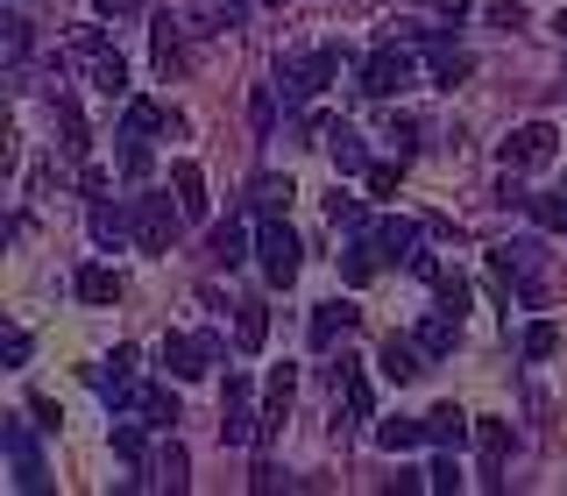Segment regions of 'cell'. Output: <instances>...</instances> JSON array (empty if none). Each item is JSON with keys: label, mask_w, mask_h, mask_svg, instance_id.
<instances>
[{"label": "cell", "mask_w": 567, "mask_h": 496, "mask_svg": "<svg viewBox=\"0 0 567 496\" xmlns=\"http://www.w3.org/2000/svg\"><path fill=\"white\" fill-rule=\"evenodd\" d=\"M256 262H262V277L277 283H298V270H306V241L291 235V227H284V213L277 220H262V235H256Z\"/></svg>", "instance_id": "obj_1"}, {"label": "cell", "mask_w": 567, "mask_h": 496, "mask_svg": "<svg viewBox=\"0 0 567 496\" xmlns=\"http://www.w3.org/2000/svg\"><path fill=\"white\" fill-rule=\"evenodd\" d=\"M369 241H377V256H383V262H404V270H419L425 283L440 277V262L419 248V241H425V227H419V220H377V227H369Z\"/></svg>", "instance_id": "obj_2"}, {"label": "cell", "mask_w": 567, "mask_h": 496, "mask_svg": "<svg viewBox=\"0 0 567 496\" xmlns=\"http://www.w3.org/2000/svg\"><path fill=\"white\" fill-rule=\"evenodd\" d=\"M348 64V50H312V58H291V64H277V93L284 106H298V100H312V93H327V79Z\"/></svg>", "instance_id": "obj_3"}, {"label": "cell", "mask_w": 567, "mask_h": 496, "mask_svg": "<svg viewBox=\"0 0 567 496\" xmlns=\"http://www.w3.org/2000/svg\"><path fill=\"white\" fill-rule=\"evenodd\" d=\"M496 156H504V170H546L560 156V128H554V121H525V128L504 135Z\"/></svg>", "instance_id": "obj_4"}, {"label": "cell", "mask_w": 567, "mask_h": 496, "mask_svg": "<svg viewBox=\"0 0 567 496\" xmlns=\"http://www.w3.org/2000/svg\"><path fill=\"white\" fill-rule=\"evenodd\" d=\"M177 220H185V206H171L164 192H142V199H135V248H150V256H171Z\"/></svg>", "instance_id": "obj_5"}, {"label": "cell", "mask_w": 567, "mask_h": 496, "mask_svg": "<svg viewBox=\"0 0 567 496\" xmlns=\"http://www.w3.org/2000/svg\"><path fill=\"white\" fill-rule=\"evenodd\" d=\"M71 50H79V58L93 64V85H100L106 100H121V93H128V64H121V50L106 43L100 29H71Z\"/></svg>", "instance_id": "obj_6"}, {"label": "cell", "mask_w": 567, "mask_h": 496, "mask_svg": "<svg viewBox=\"0 0 567 496\" xmlns=\"http://www.w3.org/2000/svg\"><path fill=\"white\" fill-rule=\"evenodd\" d=\"M412 79H419V58H412V50H398V43H383L377 58L362 64V93H369V100H390V93H404Z\"/></svg>", "instance_id": "obj_7"}, {"label": "cell", "mask_w": 567, "mask_h": 496, "mask_svg": "<svg viewBox=\"0 0 567 496\" xmlns=\"http://www.w3.org/2000/svg\"><path fill=\"white\" fill-rule=\"evenodd\" d=\"M213 362H220V341H213V333H171L164 341V369L177 383H199Z\"/></svg>", "instance_id": "obj_8"}, {"label": "cell", "mask_w": 567, "mask_h": 496, "mask_svg": "<svg viewBox=\"0 0 567 496\" xmlns=\"http://www.w3.org/2000/svg\"><path fill=\"white\" fill-rule=\"evenodd\" d=\"M220 440H227V447H248V440H262V418H256V404H248V376H227V397H220Z\"/></svg>", "instance_id": "obj_9"}, {"label": "cell", "mask_w": 567, "mask_h": 496, "mask_svg": "<svg viewBox=\"0 0 567 496\" xmlns=\"http://www.w3.org/2000/svg\"><path fill=\"white\" fill-rule=\"evenodd\" d=\"M0 447H8V461H14V489H43V454H35V440L14 418L0 425Z\"/></svg>", "instance_id": "obj_10"}, {"label": "cell", "mask_w": 567, "mask_h": 496, "mask_svg": "<svg viewBox=\"0 0 567 496\" xmlns=\"http://www.w3.org/2000/svg\"><path fill=\"white\" fill-rule=\"evenodd\" d=\"M425 362H433V354H425V348H419V333H412V341H404V333H390V341L377 348V369H383V376H390V383H412V376H419V369H425Z\"/></svg>", "instance_id": "obj_11"}, {"label": "cell", "mask_w": 567, "mask_h": 496, "mask_svg": "<svg viewBox=\"0 0 567 496\" xmlns=\"http://www.w3.org/2000/svg\"><path fill=\"white\" fill-rule=\"evenodd\" d=\"M291 397H298V369H291V362H277V369H270V383H262V433H277V425H284Z\"/></svg>", "instance_id": "obj_12"}, {"label": "cell", "mask_w": 567, "mask_h": 496, "mask_svg": "<svg viewBox=\"0 0 567 496\" xmlns=\"http://www.w3.org/2000/svg\"><path fill=\"white\" fill-rule=\"evenodd\" d=\"M468 433H475V418L461 412V404H433V412H425V440H433V447H461Z\"/></svg>", "instance_id": "obj_13"}, {"label": "cell", "mask_w": 567, "mask_h": 496, "mask_svg": "<svg viewBox=\"0 0 567 496\" xmlns=\"http://www.w3.org/2000/svg\"><path fill=\"white\" fill-rule=\"evenodd\" d=\"M128 418H142V425H177V397L164 383H142L135 397H128Z\"/></svg>", "instance_id": "obj_14"}, {"label": "cell", "mask_w": 567, "mask_h": 496, "mask_svg": "<svg viewBox=\"0 0 567 496\" xmlns=\"http://www.w3.org/2000/svg\"><path fill=\"white\" fill-rule=\"evenodd\" d=\"M171 192H177V206H185V220H206V170L199 164H177Z\"/></svg>", "instance_id": "obj_15"}, {"label": "cell", "mask_w": 567, "mask_h": 496, "mask_svg": "<svg viewBox=\"0 0 567 496\" xmlns=\"http://www.w3.org/2000/svg\"><path fill=\"white\" fill-rule=\"evenodd\" d=\"M71 283H79L85 306H114V298H121V270H106V262H85V270L71 277Z\"/></svg>", "instance_id": "obj_16"}, {"label": "cell", "mask_w": 567, "mask_h": 496, "mask_svg": "<svg viewBox=\"0 0 567 496\" xmlns=\"http://www.w3.org/2000/svg\"><path fill=\"white\" fill-rule=\"evenodd\" d=\"M333 383L348 390V412H354V418H377V390H369V376H362L354 362H333Z\"/></svg>", "instance_id": "obj_17"}, {"label": "cell", "mask_w": 567, "mask_h": 496, "mask_svg": "<svg viewBox=\"0 0 567 496\" xmlns=\"http://www.w3.org/2000/svg\"><path fill=\"white\" fill-rule=\"evenodd\" d=\"M475 447H483V468L496 475L511 454V418H475Z\"/></svg>", "instance_id": "obj_18"}, {"label": "cell", "mask_w": 567, "mask_h": 496, "mask_svg": "<svg viewBox=\"0 0 567 496\" xmlns=\"http://www.w3.org/2000/svg\"><path fill=\"white\" fill-rule=\"evenodd\" d=\"M377 447H383V454H412V447H425V418H383V425H377Z\"/></svg>", "instance_id": "obj_19"}, {"label": "cell", "mask_w": 567, "mask_h": 496, "mask_svg": "<svg viewBox=\"0 0 567 496\" xmlns=\"http://www.w3.org/2000/svg\"><path fill=\"white\" fill-rule=\"evenodd\" d=\"M454 341H461V319L433 306V319H425V327H419V348H425V354H433V362H440V354H454Z\"/></svg>", "instance_id": "obj_20"}, {"label": "cell", "mask_w": 567, "mask_h": 496, "mask_svg": "<svg viewBox=\"0 0 567 496\" xmlns=\"http://www.w3.org/2000/svg\"><path fill=\"white\" fill-rule=\"evenodd\" d=\"M291 192H298L291 177H270V170H262L256 185H248V199H256V213H262V220H277V213L291 206Z\"/></svg>", "instance_id": "obj_21"}, {"label": "cell", "mask_w": 567, "mask_h": 496, "mask_svg": "<svg viewBox=\"0 0 567 496\" xmlns=\"http://www.w3.org/2000/svg\"><path fill=\"white\" fill-rule=\"evenodd\" d=\"M256 256V248H248V227L241 220H220L213 227V262H227V270H235V262H248Z\"/></svg>", "instance_id": "obj_22"}, {"label": "cell", "mask_w": 567, "mask_h": 496, "mask_svg": "<svg viewBox=\"0 0 567 496\" xmlns=\"http://www.w3.org/2000/svg\"><path fill=\"white\" fill-rule=\"evenodd\" d=\"M327 156H333V170H348V177L369 170V156H362V142H354V128H327Z\"/></svg>", "instance_id": "obj_23"}, {"label": "cell", "mask_w": 567, "mask_h": 496, "mask_svg": "<svg viewBox=\"0 0 567 496\" xmlns=\"http://www.w3.org/2000/svg\"><path fill=\"white\" fill-rule=\"evenodd\" d=\"M262 341H270V312H262V306H241L235 312V348L241 354H262Z\"/></svg>", "instance_id": "obj_24"}, {"label": "cell", "mask_w": 567, "mask_h": 496, "mask_svg": "<svg viewBox=\"0 0 567 496\" xmlns=\"http://www.w3.org/2000/svg\"><path fill=\"white\" fill-rule=\"evenodd\" d=\"M354 327V306H341V298H327V306L312 312V348H327L333 333H348Z\"/></svg>", "instance_id": "obj_25"}, {"label": "cell", "mask_w": 567, "mask_h": 496, "mask_svg": "<svg viewBox=\"0 0 567 496\" xmlns=\"http://www.w3.org/2000/svg\"><path fill=\"white\" fill-rule=\"evenodd\" d=\"M156 128H171V114H164L156 100H135L128 121H121V135H156Z\"/></svg>", "instance_id": "obj_26"}, {"label": "cell", "mask_w": 567, "mask_h": 496, "mask_svg": "<svg viewBox=\"0 0 567 496\" xmlns=\"http://www.w3.org/2000/svg\"><path fill=\"white\" fill-rule=\"evenodd\" d=\"M532 220H539L546 227V235H567V199H554V192H532Z\"/></svg>", "instance_id": "obj_27"}, {"label": "cell", "mask_w": 567, "mask_h": 496, "mask_svg": "<svg viewBox=\"0 0 567 496\" xmlns=\"http://www.w3.org/2000/svg\"><path fill=\"white\" fill-rule=\"evenodd\" d=\"M377 262H383L377 241H354L348 256H341V277H348V283H369V277H377Z\"/></svg>", "instance_id": "obj_28"}, {"label": "cell", "mask_w": 567, "mask_h": 496, "mask_svg": "<svg viewBox=\"0 0 567 496\" xmlns=\"http://www.w3.org/2000/svg\"><path fill=\"white\" fill-rule=\"evenodd\" d=\"M433 298H440V312H454V319H461V312H468V277L440 270V277H433Z\"/></svg>", "instance_id": "obj_29"}, {"label": "cell", "mask_w": 567, "mask_h": 496, "mask_svg": "<svg viewBox=\"0 0 567 496\" xmlns=\"http://www.w3.org/2000/svg\"><path fill=\"white\" fill-rule=\"evenodd\" d=\"M128 227H135V220H121V213L106 206V199H93V241H100V248H114L121 235H128Z\"/></svg>", "instance_id": "obj_30"}, {"label": "cell", "mask_w": 567, "mask_h": 496, "mask_svg": "<svg viewBox=\"0 0 567 496\" xmlns=\"http://www.w3.org/2000/svg\"><path fill=\"white\" fill-rule=\"evenodd\" d=\"M525 354H532V362H546V354H554L560 348V327H554V319H532V327H525V341H518Z\"/></svg>", "instance_id": "obj_31"}, {"label": "cell", "mask_w": 567, "mask_h": 496, "mask_svg": "<svg viewBox=\"0 0 567 496\" xmlns=\"http://www.w3.org/2000/svg\"><path fill=\"white\" fill-rule=\"evenodd\" d=\"M327 220H333V227H348V235H369V213L354 206L348 192H333V199H327Z\"/></svg>", "instance_id": "obj_32"}, {"label": "cell", "mask_w": 567, "mask_h": 496, "mask_svg": "<svg viewBox=\"0 0 567 496\" xmlns=\"http://www.w3.org/2000/svg\"><path fill=\"white\" fill-rule=\"evenodd\" d=\"M121 177H150V135H121Z\"/></svg>", "instance_id": "obj_33"}, {"label": "cell", "mask_w": 567, "mask_h": 496, "mask_svg": "<svg viewBox=\"0 0 567 496\" xmlns=\"http://www.w3.org/2000/svg\"><path fill=\"white\" fill-rule=\"evenodd\" d=\"M156 64H164V71H177V64H185V43H177V22H171V14L156 22Z\"/></svg>", "instance_id": "obj_34"}, {"label": "cell", "mask_w": 567, "mask_h": 496, "mask_svg": "<svg viewBox=\"0 0 567 496\" xmlns=\"http://www.w3.org/2000/svg\"><path fill=\"white\" fill-rule=\"evenodd\" d=\"M362 185H369V199H398V164H369Z\"/></svg>", "instance_id": "obj_35"}, {"label": "cell", "mask_w": 567, "mask_h": 496, "mask_svg": "<svg viewBox=\"0 0 567 496\" xmlns=\"http://www.w3.org/2000/svg\"><path fill=\"white\" fill-rule=\"evenodd\" d=\"M248 114H256V135H277V85H262V93L248 100Z\"/></svg>", "instance_id": "obj_36"}, {"label": "cell", "mask_w": 567, "mask_h": 496, "mask_svg": "<svg viewBox=\"0 0 567 496\" xmlns=\"http://www.w3.org/2000/svg\"><path fill=\"white\" fill-rule=\"evenodd\" d=\"M58 121H64V149H71V156H85V121H79V106L58 100Z\"/></svg>", "instance_id": "obj_37"}, {"label": "cell", "mask_w": 567, "mask_h": 496, "mask_svg": "<svg viewBox=\"0 0 567 496\" xmlns=\"http://www.w3.org/2000/svg\"><path fill=\"white\" fill-rule=\"evenodd\" d=\"M425 483L433 489H461V468H454V447H440V461L425 468Z\"/></svg>", "instance_id": "obj_38"}, {"label": "cell", "mask_w": 567, "mask_h": 496, "mask_svg": "<svg viewBox=\"0 0 567 496\" xmlns=\"http://www.w3.org/2000/svg\"><path fill=\"white\" fill-rule=\"evenodd\" d=\"M114 454L128 461V468H135V461H142V433H135V425H114Z\"/></svg>", "instance_id": "obj_39"}, {"label": "cell", "mask_w": 567, "mask_h": 496, "mask_svg": "<svg viewBox=\"0 0 567 496\" xmlns=\"http://www.w3.org/2000/svg\"><path fill=\"white\" fill-rule=\"evenodd\" d=\"M390 142H398V156L419 149V121H390Z\"/></svg>", "instance_id": "obj_40"}, {"label": "cell", "mask_w": 567, "mask_h": 496, "mask_svg": "<svg viewBox=\"0 0 567 496\" xmlns=\"http://www.w3.org/2000/svg\"><path fill=\"white\" fill-rule=\"evenodd\" d=\"M164 483H171V489H185V447H171V454H164Z\"/></svg>", "instance_id": "obj_41"}, {"label": "cell", "mask_w": 567, "mask_h": 496, "mask_svg": "<svg viewBox=\"0 0 567 496\" xmlns=\"http://www.w3.org/2000/svg\"><path fill=\"white\" fill-rule=\"evenodd\" d=\"M0 354H8V369H22L29 362V333H8V348H0Z\"/></svg>", "instance_id": "obj_42"}, {"label": "cell", "mask_w": 567, "mask_h": 496, "mask_svg": "<svg viewBox=\"0 0 567 496\" xmlns=\"http://www.w3.org/2000/svg\"><path fill=\"white\" fill-rule=\"evenodd\" d=\"M433 8H440V14H454V22H461V14H468V0H433Z\"/></svg>", "instance_id": "obj_43"}, {"label": "cell", "mask_w": 567, "mask_h": 496, "mask_svg": "<svg viewBox=\"0 0 567 496\" xmlns=\"http://www.w3.org/2000/svg\"><path fill=\"white\" fill-rule=\"evenodd\" d=\"M93 8H100V14H114V8H121V0H93Z\"/></svg>", "instance_id": "obj_44"}, {"label": "cell", "mask_w": 567, "mask_h": 496, "mask_svg": "<svg viewBox=\"0 0 567 496\" xmlns=\"http://www.w3.org/2000/svg\"><path fill=\"white\" fill-rule=\"evenodd\" d=\"M554 29H560V35H567V8H560V22H554Z\"/></svg>", "instance_id": "obj_45"}, {"label": "cell", "mask_w": 567, "mask_h": 496, "mask_svg": "<svg viewBox=\"0 0 567 496\" xmlns=\"http://www.w3.org/2000/svg\"><path fill=\"white\" fill-rule=\"evenodd\" d=\"M262 8H277V0H262Z\"/></svg>", "instance_id": "obj_46"}]
</instances>
